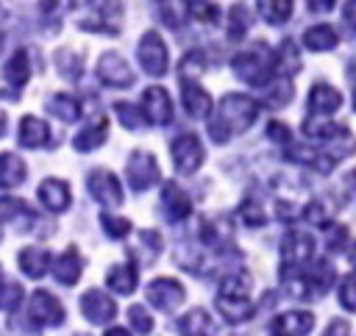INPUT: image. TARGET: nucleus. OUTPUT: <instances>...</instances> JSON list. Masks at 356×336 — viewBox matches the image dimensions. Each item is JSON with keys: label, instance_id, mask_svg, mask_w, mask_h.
<instances>
[{"label": "nucleus", "instance_id": "nucleus-1", "mask_svg": "<svg viewBox=\"0 0 356 336\" xmlns=\"http://www.w3.org/2000/svg\"><path fill=\"white\" fill-rule=\"evenodd\" d=\"M259 119V103L248 94H225L217 117L209 122V136L214 144H225L234 133H245Z\"/></svg>", "mask_w": 356, "mask_h": 336}, {"label": "nucleus", "instance_id": "nucleus-2", "mask_svg": "<svg viewBox=\"0 0 356 336\" xmlns=\"http://www.w3.org/2000/svg\"><path fill=\"white\" fill-rule=\"evenodd\" d=\"M231 69L239 81L250 83V86H267L270 83V75H273V61H270V50L264 44H256L250 50H242L234 56L231 61Z\"/></svg>", "mask_w": 356, "mask_h": 336}, {"label": "nucleus", "instance_id": "nucleus-3", "mask_svg": "<svg viewBox=\"0 0 356 336\" xmlns=\"http://www.w3.org/2000/svg\"><path fill=\"white\" fill-rule=\"evenodd\" d=\"M136 61L139 67L150 75V78H161L170 69V56H167V44L161 42V36L156 31H147L139 44H136Z\"/></svg>", "mask_w": 356, "mask_h": 336}, {"label": "nucleus", "instance_id": "nucleus-4", "mask_svg": "<svg viewBox=\"0 0 356 336\" xmlns=\"http://www.w3.org/2000/svg\"><path fill=\"white\" fill-rule=\"evenodd\" d=\"M203 161H206V150L195 133H181L178 139H172V164L178 172L192 175L200 169Z\"/></svg>", "mask_w": 356, "mask_h": 336}, {"label": "nucleus", "instance_id": "nucleus-5", "mask_svg": "<svg viewBox=\"0 0 356 336\" xmlns=\"http://www.w3.org/2000/svg\"><path fill=\"white\" fill-rule=\"evenodd\" d=\"M159 180V161L147 150H134L128 156V183L134 192H147Z\"/></svg>", "mask_w": 356, "mask_h": 336}, {"label": "nucleus", "instance_id": "nucleus-6", "mask_svg": "<svg viewBox=\"0 0 356 336\" xmlns=\"http://www.w3.org/2000/svg\"><path fill=\"white\" fill-rule=\"evenodd\" d=\"M28 317L39 325V328H53V325H61L64 322V305L44 289L33 292L31 294V305H28Z\"/></svg>", "mask_w": 356, "mask_h": 336}, {"label": "nucleus", "instance_id": "nucleus-7", "mask_svg": "<svg viewBox=\"0 0 356 336\" xmlns=\"http://www.w3.org/2000/svg\"><path fill=\"white\" fill-rule=\"evenodd\" d=\"M97 78L106 83V86H114V89H128L134 86V69L128 67V61L120 56V53H103L100 61H97Z\"/></svg>", "mask_w": 356, "mask_h": 336}, {"label": "nucleus", "instance_id": "nucleus-8", "mask_svg": "<svg viewBox=\"0 0 356 336\" xmlns=\"http://www.w3.org/2000/svg\"><path fill=\"white\" fill-rule=\"evenodd\" d=\"M86 189L92 194V200H97L100 205H120L122 203V189H120V180L106 172V169H95L86 175Z\"/></svg>", "mask_w": 356, "mask_h": 336}, {"label": "nucleus", "instance_id": "nucleus-9", "mask_svg": "<svg viewBox=\"0 0 356 336\" xmlns=\"http://www.w3.org/2000/svg\"><path fill=\"white\" fill-rule=\"evenodd\" d=\"M186 297L184 286L172 278H156L147 283V300L159 308V311H172L175 305H181Z\"/></svg>", "mask_w": 356, "mask_h": 336}, {"label": "nucleus", "instance_id": "nucleus-10", "mask_svg": "<svg viewBox=\"0 0 356 336\" xmlns=\"http://www.w3.org/2000/svg\"><path fill=\"white\" fill-rule=\"evenodd\" d=\"M81 314H83L89 322H95V325H106V322L114 319V314H117V303H114L106 292H100V289H89V292L81 297Z\"/></svg>", "mask_w": 356, "mask_h": 336}, {"label": "nucleus", "instance_id": "nucleus-11", "mask_svg": "<svg viewBox=\"0 0 356 336\" xmlns=\"http://www.w3.org/2000/svg\"><path fill=\"white\" fill-rule=\"evenodd\" d=\"M89 11H92V22H81L83 31H117V22L122 17V3L120 0H89Z\"/></svg>", "mask_w": 356, "mask_h": 336}, {"label": "nucleus", "instance_id": "nucleus-12", "mask_svg": "<svg viewBox=\"0 0 356 336\" xmlns=\"http://www.w3.org/2000/svg\"><path fill=\"white\" fill-rule=\"evenodd\" d=\"M159 203H161V211H164L167 222H181V219H186V217L192 214V200H189V194H186L178 183H172V180L164 183Z\"/></svg>", "mask_w": 356, "mask_h": 336}, {"label": "nucleus", "instance_id": "nucleus-13", "mask_svg": "<svg viewBox=\"0 0 356 336\" xmlns=\"http://www.w3.org/2000/svg\"><path fill=\"white\" fill-rule=\"evenodd\" d=\"M314 253V239L309 233H300V230H289L281 242V258L286 267H300L312 258Z\"/></svg>", "mask_w": 356, "mask_h": 336}, {"label": "nucleus", "instance_id": "nucleus-14", "mask_svg": "<svg viewBox=\"0 0 356 336\" xmlns=\"http://www.w3.org/2000/svg\"><path fill=\"white\" fill-rule=\"evenodd\" d=\"M39 200H42V205H44L47 211H53V214L67 211L70 203H72V197H70V183H64L61 178H44V180L39 183Z\"/></svg>", "mask_w": 356, "mask_h": 336}, {"label": "nucleus", "instance_id": "nucleus-15", "mask_svg": "<svg viewBox=\"0 0 356 336\" xmlns=\"http://www.w3.org/2000/svg\"><path fill=\"white\" fill-rule=\"evenodd\" d=\"M181 103H184L186 114L195 117V119H203V117L211 114V97H209V92L200 89L192 78H184V83H181Z\"/></svg>", "mask_w": 356, "mask_h": 336}, {"label": "nucleus", "instance_id": "nucleus-16", "mask_svg": "<svg viewBox=\"0 0 356 336\" xmlns=\"http://www.w3.org/2000/svg\"><path fill=\"white\" fill-rule=\"evenodd\" d=\"M312 328H314V317L309 311H286L275 317L267 330L278 336H300V333H309Z\"/></svg>", "mask_w": 356, "mask_h": 336}, {"label": "nucleus", "instance_id": "nucleus-17", "mask_svg": "<svg viewBox=\"0 0 356 336\" xmlns=\"http://www.w3.org/2000/svg\"><path fill=\"white\" fill-rule=\"evenodd\" d=\"M145 114L156 125H167L172 119V100H170L167 89H161V86L145 89Z\"/></svg>", "mask_w": 356, "mask_h": 336}, {"label": "nucleus", "instance_id": "nucleus-18", "mask_svg": "<svg viewBox=\"0 0 356 336\" xmlns=\"http://www.w3.org/2000/svg\"><path fill=\"white\" fill-rule=\"evenodd\" d=\"M83 272V258L78 255L75 247H67L56 261H53V278L61 283V286H75L78 278Z\"/></svg>", "mask_w": 356, "mask_h": 336}, {"label": "nucleus", "instance_id": "nucleus-19", "mask_svg": "<svg viewBox=\"0 0 356 336\" xmlns=\"http://www.w3.org/2000/svg\"><path fill=\"white\" fill-rule=\"evenodd\" d=\"M339 106H342L339 89H334L331 83H314V86H312V92H309V111H312V114L331 117Z\"/></svg>", "mask_w": 356, "mask_h": 336}, {"label": "nucleus", "instance_id": "nucleus-20", "mask_svg": "<svg viewBox=\"0 0 356 336\" xmlns=\"http://www.w3.org/2000/svg\"><path fill=\"white\" fill-rule=\"evenodd\" d=\"M286 158L295 161V164H303V167H312L317 172H331L334 164H337V156H331L328 150H314V147H292L286 150Z\"/></svg>", "mask_w": 356, "mask_h": 336}, {"label": "nucleus", "instance_id": "nucleus-21", "mask_svg": "<svg viewBox=\"0 0 356 336\" xmlns=\"http://www.w3.org/2000/svg\"><path fill=\"white\" fill-rule=\"evenodd\" d=\"M303 133L309 139H317V142H339L342 136H348L350 131L345 125H337V122H328L323 114H312L306 122H303Z\"/></svg>", "mask_w": 356, "mask_h": 336}, {"label": "nucleus", "instance_id": "nucleus-22", "mask_svg": "<svg viewBox=\"0 0 356 336\" xmlns=\"http://www.w3.org/2000/svg\"><path fill=\"white\" fill-rule=\"evenodd\" d=\"M17 139H19L22 147L36 150V147H44V144L50 142V128H47V122H42L39 117H22L19 131H17Z\"/></svg>", "mask_w": 356, "mask_h": 336}, {"label": "nucleus", "instance_id": "nucleus-23", "mask_svg": "<svg viewBox=\"0 0 356 336\" xmlns=\"http://www.w3.org/2000/svg\"><path fill=\"white\" fill-rule=\"evenodd\" d=\"M17 264L28 278H42L50 269V253L42 247H22L17 255Z\"/></svg>", "mask_w": 356, "mask_h": 336}, {"label": "nucleus", "instance_id": "nucleus-24", "mask_svg": "<svg viewBox=\"0 0 356 336\" xmlns=\"http://www.w3.org/2000/svg\"><path fill=\"white\" fill-rule=\"evenodd\" d=\"M303 44L309 50H314V53H328V50H334L339 44V36H337V31L331 25L320 22V25H312V28L303 31Z\"/></svg>", "mask_w": 356, "mask_h": 336}, {"label": "nucleus", "instance_id": "nucleus-25", "mask_svg": "<svg viewBox=\"0 0 356 336\" xmlns=\"http://www.w3.org/2000/svg\"><path fill=\"white\" fill-rule=\"evenodd\" d=\"M25 161L14 153H0V189H14L25 180Z\"/></svg>", "mask_w": 356, "mask_h": 336}, {"label": "nucleus", "instance_id": "nucleus-26", "mask_svg": "<svg viewBox=\"0 0 356 336\" xmlns=\"http://www.w3.org/2000/svg\"><path fill=\"white\" fill-rule=\"evenodd\" d=\"M106 136H108V128H106V119L100 117V119H95L92 125H86V128L72 139V147H75L78 153H92V150H97V147L106 142Z\"/></svg>", "mask_w": 356, "mask_h": 336}, {"label": "nucleus", "instance_id": "nucleus-27", "mask_svg": "<svg viewBox=\"0 0 356 336\" xmlns=\"http://www.w3.org/2000/svg\"><path fill=\"white\" fill-rule=\"evenodd\" d=\"M108 286L117 292V294H131L136 289V280H139V269L136 264H117L108 269Z\"/></svg>", "mask_w": 356, "mask_h": 336}, {"label": "nucleus", "instance_id": "nucleus-28", "mask_svg": "<svg viewBox=\"0 0 356 336\" xmlns=\"http://www.w3.org/2000/svg\"><path fill=\"white\" fill-rule=\"evenodd\" d=\"M175 330H178V333H186V336H195V333H214V322H211V317H209L203 308H192V311H186V314L175 322Z\"/></svg>", "mask_w": 356, "mask_h": 336}, {"label": "nucleus", "instance_id": "nucleus-29", "mask_svg": "<svg viewBox=\"0 0 356 336\" xmlns=\"http://www.w3.org/2000/svg\"><path fill=\"white\" fill-rule=\"evenodd\" d=\"M256 8L267 25H284L292 17L295 0H256Z\"/></svg>", "mask_w": 356, "mask_h": 336}, {"label": "nucleus", "instance_id": "nucleus-30", "mask_svg": "<svg viewBox=\"0 0 356 336\" xmlns=\"http://www.w3.org/2000/svg\"><path fill=\"white\" fill-rule=\"evenodd\" d=\"M28 75H31L28 53H25V50H17V53L6 61V67H3V78H6V83H11L14 89H19V86L28 83Z\"/></svg>", "mask_w": 356, "mask_h": 336}, {"label": "nucleus", "instance_id": "nucleus-31", "mask_svg": "<svg viewBox=\"0 0 356 336\" xmlns=\"http://www.w3.org/2000/svg\"><path fill=\"white\" fill-rule=\"evenodd\" d=\"M273 67L275 72L281 75H295L300 69V53H298V44L292 39H284L281 47L275 50V58H273Z\"/></svg>", "mask_w": 356, "mask_h": 336}, {"label": "nucleus", "instance_id": "nucleus-32", "mask_svg": "<svg viewBox=\"0 0 356 336\" xmlns=\"http://www.w3.org/2000/svg\"><path fill=\"white\" fill-rule=\"evenodd\" d=\"M250 25H253V17H250L248 6L245 3H234L231 11H228V39L231 42L245 39V33L250 31Z\"/></svg>", "mask_w": 356, "mask_h": 336}, {"label": "nucleus", "instance_id": "nucleus-33", "mask_svg": "<svg viewBox=\"0 0 356 336\" xmlns=\"http://www.w3.org/2000/svg\"><path fill=\"white\" fill-rule=\"evenodd\" d=\"M217 308H220V314L228 319V322H245V319H250L253 314H256V308L248 303V297H242V300H234V297H217Z\"/></svg>", "mask_w": 356, "mask_h": 336}, {"label": "nucleus", "instance_id": "nucleus-34", "mask_svg": "<svg viewBox=\"0 0 356 336\" xmlns=\"http://www.w3.org/2000/svg\"><path fill=\"white\" fill-rule=\"evenodd\" d=\"M47 111H50L53 117H58L61 122H75V119L81 117V106H78V100L70 97V94H53V97L47 100Z\"/></svg>", "mask_w": 356, "mask_h": 336}, {"label": "nucleus", "instance_id": "nucleus-35", "mask_svg": "<svg viewBox=\"0 0 356 336\" xmlns=\"http://www.w3.org/2000/svg\"><path fill=\"white\" fill-rule=\"evenodd\" d=\"M161 247H164V242H161V233L159 230H139L136 250H131V255H139V258H145L142 264H150L161 253Z\"/></svg>", "mask_w": 356, "mask_h": 336}, {"label": "nucleus", "instance_id": "nucleus-36", "mask_svg": "<svg viewBox=\"0 0 356 336\" xmlns=\"http://www.w3.org/2000/svg\"><path fill=\"white\" fill-rule=\"evenodd\" d=\"M248 294H250V275H245V272H234V275L222 278L220 292H217V297H234V300H242Z\"/></svg>", "mask_w": 356, "mask_h": 336}, {"label": "nucleus", "instance_id": "nucleus-37", "mask_svg": "<svg viewBox=\"0 0 356 336\" xmlns=\"http://www.w3.org/2000/svg\"><path fill=\"white\" fill-rule=\"evenodd\" d=\"M184 6H186L189 17L195 22H203V25H217L220 22V8L211 0H186Z\"/></svg>", "mask_w": 356, "mask_h": 336}, {"label": "nucleus", "instance_id": "nucleus-38", "mask_svg": "<svg viewBox=\"0 0 356 336\" xmlns=\"http://www.w3.org/2000/svg\"><path fill=\"white\" fill-rule=\"evenodd\" d=\"M114 114H117V119H120L128 131H142V128H145V119H147V114H145L142 108H136V106H131V103H125V100L114 103Z\"/></svg>", "mask_w": 356, "mask_h": 336}, {"label": "nucleus", "instance_id": "nucleus-39", "mask_svg": "<svg viewBox=\"0 0 356 336\" xmlns=\"http://www.w3.org/2000/svg\"><path fill=\"white\" fill-rule=\"evenodd\" d=\"M56 67H58L61 78H67V81H78L81 72H83V61H81V56L72 53V50H58V53H56Z\"/></svg>", "mask_w": 356, "mask_h": 336}, {"label": "nucleus", "instance_id": "nucleus-40", "mask_svg": "<svg viewBox=\"0 0 356 336\" xmlns=\"http://www.w3.org/2000/svg\"><path fill=\"white\" fill-rule=\"evenodd\" d=\"M200 236H203L206 244L220 247L225 239H231V228H228V222H222V219H209V222H203Z\"/></svg>", "mask_w": 356, "mask_h": 336}, {"label": "nucleus", "instance_id": "nucleus-41", "mask_svg": "<svg viewBox=\"0 0 356 336\" xmlns=\"http://www.w3.org/2000/svg\"><path fill=\"white\" fill-rule=\"evenodd\" d=\"M100 228L108 239H125L131 230V222L122 217H114V214H100Z\"/></svg>", "mask_w": 356, "mask_h": 336}, {"label": "nucleus", "instance_id": "nucleus-42", "mask_svg": "<svg viewBox=\"0 0 356 336\" xmlns=\"http://www.w3.org/2000/svg\"><path fill=\"white\" fill-rule=\"evenodd\" d=\"M281 278H284V286H286L289 297H295V300H306V297L312 294V283H309V278L289 275V269H281Z\"/></svg>", "mask_w": 356, "mask_h": 336}, {"label": "nucleus", "instance_id": "nucleus-43", "mask_svg": "<svg viewBox=\"0 0 356 336\" xmlns=\"http://www.w3.org/2000/svg\"><path fill=\"white\" fill-rule=\"evenodd\" d=\"M292 83L289 81H275V83H267V103L273 106V108H281V106H286L289 100H292Z\"/></svg>", "mask_w": 356, "mask_h": 336}, {"label": "nucleus", "instance_id": "nucleus-44", "mask_svg": "<svg viewBox=\"0 0 356 336\" xmlns=\"http://www.w3.org/2000/svg\"><path fill=\"white\" fill-rule=\"evenodd\" d=\"M239 217H242V222H245V225H250V228H261V225L267 222L264 208H261L253 197H248V200L239 205Z\"/></svg>", "mask_w": 356, "mask_h": 336}, {"label": "nucleus", "instance_id": "nucleus-45", "mask_svg": "<svg viewBox=\"0 0 356 336\" xmlns=\"http://www.w3.org/2000/svg\"><path fill=\"white\" fill-rule=\"evenodd\" d=\"M19 303H22V286L11 283V280L0 283V308L3 311H14Z\"/></svg>", "mask_w": 356, "mask_h": 336}, {"label": "nucleus", "instance_id": "nucleus-46", "mask_svg": "<svg viewBox=\"0 0 356 336\" xmlns=\"http://www.w3.org/2000/svg\"><path fill=\"white\" fill-rule=\"evenodd\" d=\"M309 283H314V289H317L320 294H325V292L331 289V283H334V267H331L328 261L317 264L314 272H312V278H309Z\"/></svg>", "mask_w": 356, "mask_h": 336}, {"label": "nucleus", "instance_id": "nucleus-47", "mask_svg": "<svg viewBox=\"0 0 356 336\" xmlns=\"http://www.w3.org/2000/svg\"><path fill=\"white\" fill-rule=\"evenodd\" d=\"M206 69V64H203V53L200 50H192V53H186L184 56V61L178 64V72H181V78H192V75H200Z\"/></svg>", "mask_w": 356, "mask_h": 336}, {"label": "nucleus", "instance_id": "nucleus-48", "mask_svg": "<svg viewBox=\"0 0 356 336\" xmlns=\"http://www.w3.org/2000/svg\"><path fill=\"white\" fill-rule=\"evenodd\" d=\"M128 319H131V325H134L136 333H150V328H153V319H150V314H147L145 305H131L128 308Z\"/></svg>", "mask_w": 356, "mask_h": 336}, {"label": "nucleus", "instance_id": "nucleus-49", "mask_svg": "<svg viewBox=\"0 0 356 336\" xmlns=\"http://www.w3.org/2000/svg\"><path fill=\"white\" fill-rule=\"evenodd\" d=\"M19 214H28V205H25L22 200H14V197H0V222L17 219Z\"/></svg>", "mask_w": 356, "mask_h": 336}, {"label": "nucleus", "instance_id": "nucleus-50", "mask_svg": "<svg viewBox=\"0 0 356 336\" xmlns=\"http://www.w3.org/2000/svg\"><path fill=\"white\" fill-rule=\"evenodd\" d=\"M339 303L356 314V275H348L342 283H339Z\"/></svg>", "mask_w": 356, "mask_h": 336}, {"label": "nucleus", "instance_id": "nucleus-51", "mask_svg": "<svg viewBox=\"0 0 356 336\" xmlns=\"http://www.w3.org/2000/svg\"><path fill=\"white\" fill-rule=\"evenodd\" d=\"M345 244H348V228H345V225H334V228L328 230L325 247H328L331 253H339V250H345Z\"/></svg>", "mask_w": 356, "mask_h": 336}, {"label": "nucleus", "instance_id": "nucleus-52", "mask_svg": "<svg viewBox=\"0 0 356 336\" xmlns=\"http://www.w3.org/2000/svg\"><path fill=\"white\" fill-rule=\"evenodd\" d=\"M303 217H306L312 225H325V219H328V208L323 205V200H312V203L303 208Z\"/></svg>", "mask_w": 356, "mask_h": 336}, {"label": "nucleus", "instance_id": "nucleus-53", "mask_svg": "<svg viewBox=\"0 0 356 336\" xmlns=\"http://www.w3.org/2000/svg\"><path fill=\"white\" fill-rule=\"evenodd\" d=\"M267 139H273V142H278V144H289L292 133H289V128H286L284 122H270V125H267Z\"/></svg>", "mask_w": 356, "mask_h": 336}, {"label": "nucleus", "instance_id": "nucleus-54", "mask_svg": "<svg viewBox=\"0 0 356 336\" xmlns=\"http://www.w3.org/2000/svg\"><path fill=\"white\" fill-rule=\"evenodd\" d=\"M342 22L348 25V31L356 33V0H348L345 8H342Z\"/></svg>", "mask_w": 356, "mask_h": 336}, {"label": "nucleus", "instance_id": "nucleus-55", "mask_svg": "<svg viewBox=\"0 0 356 336\" xmlns=\"http://www.w3.org/2000/svg\"><path fill=\"white\" fill-rule=\"evenodd\" d=\"M348 328H350L348 322H342V319H334V322L328 325V330H325V333H348Z\"/></svg>", "mask_w": 356, "mask_h": 336}, {"label": "nucleus", "instance_id": "nucleus-56", "mask_svg": "<svg viewBox=\"0 0 356 336\" xmlns=\"http://www.w3.org/2000/svg\"><path fill=\"white\" fill-rule=\"evenodd\" d=\"M334 3H337V0H309V6H312L314 11H328Z\"/></svg>", "mask_w": 356, "mask_h": 336}, {"label": "nucleus", "instance_id": "nucleus-57", "mask_svg": "<svg viewBox=\"0 0 356 336\" xmlns=\"http://www.w3.org/2000/svg\"><path fill=\"white\" fill-rule=\"evenodd\" d=\"M0 136H6V114L0 111Z\"/></svg>", "mask_w": 356, "mask_h": 336}, {"label": "nucleus", "instance_id": "nucleus-58", "mask_svg": "<svg viewBox=\"0 0 356 336\" xmlns=\"http://www.w3.org/2000/svg\"><path fill=\"white\" fill-rule=\"evenodd\" d=\"M350 261H353V267H356V244L350 247Z\"/></svg>", "mask_w": 356, "mask_h": 336}, {"label": "nucleus", "instance_id": "nucleus-59", "mask_svg": "<svg viewBox=\"0 0 356 336\" xmlns=\"http://www.w3.org/2000/svg\"><path fill=\"white\" fill-rule=\"evenodd\" d=\"M350 75H356V61H353V64H350Z\"/></svg>", "mask_w": 356, "mask_h": 336}, {"label": "nucleus", "instance_id": "nucleus-60", "mask_svg": "<svg viewBox=\"0 0 356 336\" xmlns=\"http://www.w3.org/2000/svg\"><path fill=\"white\" fill-rule=\"evenodd\" d=\"M353 108H356V92H353Z\"/></svg>", "mask_w": 356, "mask_h": 336}, {"label": "nucleus", "instance_id": "nucleus-61", "mask_svg": "<svg viewBox=\"0 0 356 336\" xmlns=\"http://www.w3.org/2000/svg\"><path fill=\"white\" fill-rule=\"evenodd\" d=\"M0 278H3V267H0Z\"/></svg>", "mask_w": 356, "mask_h": 336}]
</instances>
